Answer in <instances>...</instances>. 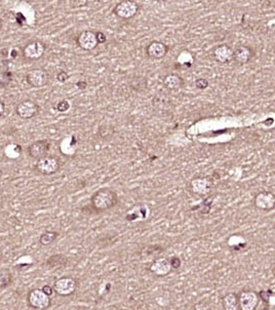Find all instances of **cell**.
Here are the masks:
<instances>
[{
	"label": "cell",
	"instance_id": "6da1fadb",
	"mask_svg": "<svg viewBox=\"0 0 275 310\" xmlns=\"http://www.w3.org/2000/svg\"><path fill=\"white\" fill-rule=\"evenodd\" d=\"M118 203V195L117 193L108 187L100 188L97 190L90 199L91 208L97 213L107 212Z\"/></svg>",
	"mask_w": 275,
	"mask_h": 310
},
{
	"label": "cell",
	"instance_id": "7a4b0ae2",
	"mask_svg": "<svg viewBox=\"0 0 275 310\" xmlns=\"http://www.w3.org/2000/svg\"><path fill=\"white\" fill-rule=\"evenodd\" d=\"M61 168V160L57 156L46 155L37 160L34 169L37 173L43 176H51L59 172Z\"/></svg>",
	"mask_w": 275,
	"mask_h": 310
},
{
	"label": "cell",
	"instance_id": "3957f363",
	"mask_svg": "<svg viewBox=\"0 0 275 310\" xmlns=\"http://www.w3.org/2000/svg\"><path fill=\"white\" fill-rule=\"evenodd\" d=\"M78 288V281L72 276H63L54 283V291L60 297L72 296Z\"/></svg>",
	"mask_w": 275,
	"mask_h": 310
},
{
	"label": "cell",
	"instance_id": "277c9868",
	"mask_svg": "<svg viewBox=\"0 0 275 310\" xmlns=\"http://www.w3.org/2000/svg\"><path fill=\"white\" fill-rule=\"evenodd\" d=\"M28 304L35 310H44L52 304V299L41 289H34L28 293Z\"/></svg>",
	"mask_w": 275,
	"mask_h": 310
},
{
	"label": "cell",
	"instance_id": "5b68a950",
	"mask_svg": "<svg viewBox=\"0 0 275 310\" xmlns=\"http://www.w3.org/2000/svg\"><path fill=\"white\" fill-rule=\"evenodd\" d=\"M139 12V5L133 0H122L118 3L113 9V14L123 20H129L134 18Z\"/></svg>",
	"mask_w": 275,
	"mask_h": 310
},
{
	"label": "cell",
	"instance_id": "8992f818",
	"mask_svg": "<svg viewBox=\"0 0 275 310\" xmlns=\"http://www.w3.org/2000/svg\"><path fill=\"white\" fill-rule=\"evenodd\" d=\"M26 81L29 85L35 88H40L49 82V74L45 69L35 68L31 69L26 74Z\"/></svg>",
	"mask_w": 275,
	"mask_h": 310
},
{
	"label": "cell",
	"instance_id": "52a82bcc",
	"mask_svg": "<svg viewBox=\"0 0 275 310\" xmlns=\"http://www.w3.org/2000/svg\"><path fill=\"white\" fill-rule=\"evenodd\" d=\"M254 204L261 211H272L275 209V194L270 191H261L255 196Z\"/></svg>",
	"mask_w": 275,
	"mask_h": 310
},
{
	"label": "cell",
	"instance_id": "ba28073f",
	"mask_svg": "<svg viewBox=\"0 0 275 310\" xmlns=\"http://www.w3.org/2000/svg\"><path fill=\"white\" fill-rule=\"evenodd\" d=\"M45 51V43H43L41 40H32L25 45L23 50V55L27 60L36 61L43 57Z\"/></svg>",
	"mask_w": 275,
	"mask_h": 310
},
{
	"label": "cell",
	"instance_id": "9c48e42d",
	"mask_svg": "<svg viewBox=\"0 0 275 310\" xmlns=\"http://www.w3.org/2000/svg\"><path fill=\"white\" fill-rule=\"evenodd\" d=\"M16 112L22 120H31L39 113V106L34 101L25 100L19 103L16 108Z\"/></svg>",
	"mask_w": 275,
	"mask_h": 310
},
{
	"label": "cell",
	"instance_id": "30bf717a",
	"mask_svg": "<svg viewBox=\"0 0 275 310\" xmlns=\"http://www.w3.org/2000/svg\"><path fill=\"white\" fill-rule=\"evenodd\" d=\"M240 310H256L260 298L259 295L254 291H243L238 296Z\"/></svg>",
	"mask_w": 275,
	"mask_h": 310
},
{
	"label": "cell",
	"instance_id": "8fae6325",
	"mask_svg": "<svg viewBox=\"0 0 275 310\" xmlns=\"http://www.w3.org/2000/svg\"><path fill=\"white\" fill-rule=\"evenodd\" d=\"M77 45L83 50V51H93L97 47L98 40H97V34L94 31H83L81 32L77 39H76Z\"/></svg>",
	"mask_w": 275,
	"mask_h": 310
},
{
	"label": "cell",
	"instance_id": "7c38bea8",
	"mask_svg": "<svg viewBox=\"0 0 275 310\" xmlns=\"http://www.w3.org/2000/svg\"><path fill=\"white\" fill-rule=\"evenodd\" d=\"M168 50V46L164 42L153 40L146 46V55L150 59L160 60L166 56Z\"/></svg>",
	"mask_w": 275,
	"mask_h": 310
},
{
	"label": "cell",
	"instance_id": "4fadbf2b",
	"mask_svg": "<svg viewBox=\"0 0 275 310\" xmlns=\"http://www.w3.org/2000/svg\"><path fill=\"white\" fill-rule=\"evenodd\" d=\"M49 147H51V142L48 140H46V139L37 140L28 147V154L30 157L38 160V159L46 156V153L48 152Z\"/></svg>",
	"mask_w": 275,
	"mask_h": 310
},
{
	"label": "cell",
	"instance_id": "5bb4252c",
	"mask_svg": "<svg viewBox=\"0 0 275 310\" xmlns=\"http://www.w3.org/2000/svg\"><path fill=\"white\" fill-rule=\"evenodd\" d=\"M214 59L221 64H228L234 60V50L228 44H220L213 51Z\"/></svg>",
	"mask_w": 275,
	"mask_h": 310
},
{
	"label": "cell",
	"instance_id": "9a60e30c",
	"mask_svg": "<svg viewBox=\"0 0 275 310\" xmlns=\"http://www.w3.org/2000/svg\"><path fill=\"white\" fill-rule=\"evenodd\" d=\"M212 180L207 177H196L190 182V189L194 194L206 195L212 189Z\"/></svg>",
	"mask_w": 275,
	"mask_h": 310
},
{
	"label": "cell",
	"instance_id": "2e32d148",
	"mask_svg": "<svg viewBox=\"0 0 275 310\" xmlns=\"http://www.w3.org/2000/svg\"><path fill=\"white\" fill-rule=\"evenodd\" d=\"M255 52L248 45H240L234 50V61L239 65H245L252 61Z\"/></svg>",
	"mask_w": 275,
	"mask_h": 310
},
{
	"label": "cell",
	"instance_id": "e0dca14e",
	"mask_svg": "<svg viewBox=\"0 0 275 310\" xmlns=\"http://www.w3.org/2000/svg\"><path fill=\"white\" fill-rule=\"evenodd\" d=\"M150 271L157 276H165L172 269L169 263V260L166 258H158L153 261L150 266Z\"/></svg>",
	"mask_w": 275,
	"mask_h": 310
},
{
	"label": "cell",
	"instance_id": "ac0fdd59",
	"mask_svg": "<svg viewBox=\"0 0 275 310\" xmlns=\"http://www.w3.org/2000/svg\"><path fill=\"white\" fill-rule=\"evenodd\" d=\"M162 82H163V85L171 91L180 90L183 86H184V83H185L184 79H183L179 74H176V73H169V74L165 75Z\"/></svg>",
	"mask_w": 275,
	"mask_h": 310
},
{
	"label": "cell",
	"instance_id": "d6986e66",
	"mask_svg": "<svg viewBox=\"0 0 275 310\" xmlns=\"http://www.w3.org/2000/svg\"><path fill=\"white\" fill-rule=\"evenodd\" d=\"M68 258L63 254H55L47 258L45 266L49 269H61L68 265Z\"/></svg>",
	"mask_w": 275,
	"mask_h": 310
},
{
	"label": "cell",
	"instance_id": "ffe728a7",
	"mask_svg": "<svg viewBox=\"0 0 275 310\" xmlns=\"http://www.w3.org/2000/svg\"><path fill=\"white\" fill-rule=\"evenodd\" d=\"M222 305L224 310H240L238 296L234 293L226 294L222 299Z\"/></svg>",
	"mask_w": 275,
	"mask_h": 310
},
{
	"label": "cell",
	"instance_id": "44dd1931",
	"mask_svg": "<svg viewBox=\"0 0 275 310\" xmlns=\"http://www.w3.org/2000/svg\"><path fill=\"white\" fill-rule=\"evenodd\" d=\"M146 211H147V208L144 205H141V206H136V208L133 210V211H129L126 219L128 221H131V222H134V221H141L143 220L147 214H146Z\"/></svg>",
	"mask_w": 275,
	"mask_h": 310
},
{
	"label": "cell",
	"instance_id": "7402d4cb",
	"mask_svg": "<svg viewBox=\"0 0 275 310\" xmlns=\"http://www.w3.org/2000/svg\"><path fill=\"white\" fill-rule=\"evenodd\" d=\"M13 279V273L9 268H0V290L10 287Z\"/></svg>",
	"mask_w": 275,
	"mask_h": 310
},
{
	"label": "cell",
	"instance_id": "603a6c76",
	"mask_svg": "<svg viewBox=\"0 0 275 310\" xmlns=\"http://www.w3.org/2000/svg\"><path fill=\"white\" fill-rule=\"evenodd\" d=\"M59 236V232L56 231H45L39 236V244L41 246L52 245Z\"/></svg>",
	"mask_w": 275,
	"mask_h": 310
},
{
	"label": "cell",
	"instance_id": "cb8c5ba5",
	"mask_svg": "<svg viewBox=\"0 0 275 310\" xmlns=\"http://www.w3.org/2000/svg\"><path fill=\"white\" fill-rule=\"evenodd\" d=\"M212 209V199L211 198H206L204 201H202L199 204L193 206L192 211H196L201 214H209Z\"/></svg>",
	"mask_w": 275,
	"mask_h": 310
},
{
	"label": "cell",
	"instance_id": "d4e9b609",
	"mask_svg": "<svg viewBox=\"0 0 275 310\" xmlns=\"http://www.w3.org/2000/svg\"><path fill=\"white\" fill-rule=\"evenodd\" d=\"M193 61H194V57H193V54L190 53L189 56L186 58V57H183L182 54L180 53L179 57H178V66L179 67H191L192 64H193Z\"/></svg>",
	"mask_w": 275,
	"mask_h": 310
},
{
	"label": "cell",
	"instance_id": "484cf974",
	"mask_svg": "<svg viewBox=\"0 0 275 310\" xmlns=\"http://www.w3.org/2000/svg\"><path fill=\"white\" fill-rule=\"evenodd\" d=\"M70 107H71V104L68 100H62L57 104V110L61 113L67 112L70 109Z\"/></svg>",
	"mask_w": 275,
	"mask_h": 310
},
{
	"label": "cell",
	"instance_id": "4316f807",
	"mask_svg": "<svg viewBox=\"0 0 275 310\" xmlns=\"http://www.w3.org/2000/svg\"><path fill=\"white\" fill-rule=\"evenodd\" d=\"M258 295H259V298H260L264 303L268 304V303L270 302V298H271V296H272L273 294H272L271 290L269 289V290H263V291H261Z\"/></svg>",
	"mask_w": 275,
	"mask_h": 310
},
{
	"label": "cell",
	"instance_id": "83f0119b",
	"mask_svg": "<svg viewBox=\"0 0 275 310\" xmlns=\"http://www.w3.org/2000/svg\"><path fill=\"white\" fill-rule=\"evenodd\" d=\"M195 86L198 88V89H206L208 88V86L210 85L209 83V80L207 78H198L195 80L194 82Z\"/></svg>",
	"mask_w": 275,
	"mask_h": 310
},
{
	"label": "cell",
	"instance_id": "f1b7e54d",
	"mask_svg": "<svg viewBox=\"0 0 275 310\" xmlns=\"http://www.w3.org/2000/svg\"><path fill=\"white\" fill-rule=\"evenodd\" d=\"M169 263H170V266H171L172 269H179L181 267V265H182L181 259L179 257H176V256L172 257V258H170Z\"/></svg>",
	"mask_w": 275,
	"mask_h": 310
},
{
	"label": "cell",
	"instance_id": "f546056e",
	"mask_svg": "<svg viewBox=\"0 0 275 310\" xmlns=\"http://www.w3.org/2000/svg\"><path fill=\"white\" fill-rule=\"evenodd\" d=\"M68 78H69L68 73L65 72V71H63V70H62V71H59L58 74H57V80H58L59 82H61V83L66 82V81L68 80Z\"/></svg>",
	"mask_w": 275,
	"mask_h": 310
},
{
	"label": "cell",
	"instance_id": "4dcf8cb0",
	"mask_svg": "<svg viewBox=\"0 0 275 310\" xmlns=\"http://www.w3.org/2000/svg\"><path fill=\"white\" fill-rule=\"evenodd\" d=\"M75 85H76V87L78 88V89H81V90H84L86 87H87V82L85 81V80H78L76 83H75Z\"/></svg>",
	"mask_w": 275,
	"mask_h": 310
},
{
	"label": "cell",
	"instance_id": "1f68e13d",
	"mask_svg": "<svg viewBox=\"0 0 275 310\" xmlns=\"http://www.w3.org/2000/svg\"><path fill=\"white\" fill-rule=\"evenodd\" d=\"M97 34V40H98V43H104L106 42V35L102 32V31H99L96 33Z\"/></svg>",
	"mask_w": 275,
	"mask_h": 310
},
{
	"label": "cell",
	"instance_id": "d6a6232c",
	"mask_svg": "<svg viewBox=\"0 0 275 310\" xmlns=\"http://www.w3.org/2000/svg\"><path fill=\"white\" fill-rule=\"evenodd\" d=\"M47 296H52L54 293H55V291H54V287H51V285H48V284H46V285H44L42 289H41Z\"/></svg>",
	"mask_w": 275,
	"mask_h": 310
},
{
	"label": "cell",
	"instance_id": "836d02e7",
	"mask_svg": "<svg viewBox=\"0 0 275 310\" xmlns=\"http://www.w3.org/2000/svg\"><path fill=\"white\" fill-rule=\"evenodd\" d=\"M6 112V105L3 101H0V117H2Z\"/></svg>",
	"mask_w": 275,
	"mask_h": 310
},
{
	"label": "cell",
	"instance_id": "e575fe53",
	"mask_svg": "<svg viewBox=\"0 0 275 310\" xmlns=\"http://www.w3.org/2000/svg\"><path fill=\"white\" fill-rule=\"evenodd\" d=\"M270 290H271L272 294H273V295H275V283H273V284H272V287L270 288Z\"/></svg>",
	"mask_w": 275,
	"mask_h": 310
},
{
	"label": "cell",
	"instance_id": "d590c367",
	"mask_svg": "<svg viewBox=\"0 0 275 310\" xmlns=\"http://www.w3.org/2000/svg\"><path fill=\"white\" fill-rule=\"evenodd\" d=\"M2 29H3V21L0 20V30H2Z\"/></svg>",
	"mask_w": 275,
	"mask_h": 310
},
{
	"label": "cell",
	"instance_id": "8d00e7d4",
	"mask_svg": "<svg viewBox=\"0 0 275 310\" xmlns=\"http://www.w3.org/2000/svg\"><path fill=\"white\" fill-rule=\"evenodd\" d=\"M262 310H269L268 308H264V309H262Z\"/></svg>",
	"mask_w": 275,
	"mask_h": 310
},
{
	"label": "cell",
	"instance_id": "74e56055",
	"mask_svg": "<svg viewBox=\"0 0 275 310\" xmlns=\"http://www.w3.org/2000/svg\"><path fill=\"white\" fill-rule=\"evenodd\" d=\"M273 273L275 274V267H274V269H273Z\"/></svg>",
	"mask_w": 275,
	"mask_h": 310
}]
</instances>
